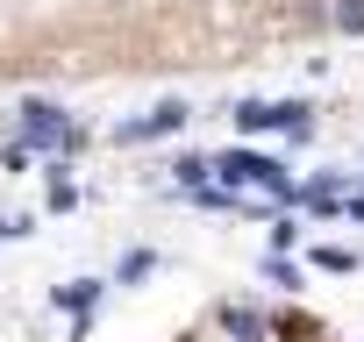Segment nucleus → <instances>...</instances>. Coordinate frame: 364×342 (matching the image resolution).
Masks as SVG:
<instances>
[{"instance_id":"1","label":"nucleus","mask_w":364,"mask_h":342,"mask_svg":"<svg viewBox=\"0 0 364 342\" xmlns=\"http://www.w3.org/2000/svg\"><path fill=\"white\" fill-rule=\"evenodd\" d=\"M86 143V128L79 121H65V107H22V150H79Z\"/></svg>"},{"instance_id":"2","label":"nucleus","mask_w":364,"mask_h":342,"mask_svg":"<svg viewBox=\"0 0 364 342\" xmlns=\"http://www.w3.org/2000/svg\"><path fill=\"white\" fill-rule=\"evenodd\" d=\"M215 171H222L229 186H272L279 200L293 193V186H286V164H279V157H250V150H229V157H215Z\"/></svg>"},{"instance_id":"3","label":"nucleus","mask_w":364,"mask_h":342,"mask_svg":"<svg viewBox=\"0 0 364 342\" xmlns=\"http://www.w3.org/2000/svg\"><path fill=\"white\" fill-rule=\"evenodd\" d=\"M178 128H186V107H178V100H157V107H150L143 121H129L122 136H129V143H157V136H178Z\"/></svg>"},{"instance_id":"4","label":"nucleus","mask_w":364,"mask_h":342,"mask_svg":"<svg viewBox=\"0 0 364 342\" xmlns=\"http://www.w3.org/2000/svg\"><path fill=\"white\" fill-rule=\"evenodd\" d=\"M58 307H65L72 321H86V307H100V278H72V285H58Z\"/></svg>"},{"instance_id":"5","label":"nucleus","mask_w":364,"mask_h":342,"mask_svg":"<svg viewBox=\"0 0 364 342\" xmlns=\"http://www.w3.org/2000/svg\"><path fill=\"white\" fill-rule=\"evenodd\" d=\"M150 264H157V257H150V250H129V257H122V278H143V271H150Z\"/></svg>"}]
</instances>
